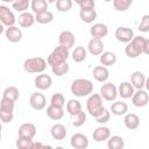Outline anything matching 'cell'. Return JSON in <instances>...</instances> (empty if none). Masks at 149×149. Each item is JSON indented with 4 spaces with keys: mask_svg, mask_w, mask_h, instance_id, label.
<instances>
[{
    "mask_svg": "<svg viewBox=\"0 0 149 149\" xmlns=\"http://www.w3.org/2000/svg\"><path fill=\"white\" fill-rule=\"evenodd\" d=\"M34 85L37 90L40 91H45V90H49L52 85V79L49 74L42 72V73H38L35 79H34Z\"/></svg>",
    "mask_w": 149,
    "mask_h": 149,
    "instance_id": "ba28073f",
    "label": "cell"
},
{
    "mask_svg": "<svg viewBox=\"0 0 149 149\" xmlns=\"http://www.w3.org/2000/svg\"><path fill=\"white\" fill-rule=\"evenodd\" d=\"M15 144L20 149H30L31 148V144H33V139H27V137L17 136Z\"/></svg>",
    "mask_w": 149,
    "mask_h": 149,
    "instance_id": "60d3db41",
    "label": "cell"
},
{
    "mask_svg": "<svg viewBox=\"0 0 149 149\" xmlns=\"http://www.w3.org/2000/svg\"><path fill=\"white\" fill-rule=\"evenodd\" d=\"M72 5H73V0H57L56 1V8L58 12H62V13L69 12L72 8Z\"/></svg>",
    "mask_w": 149,
    "mask_h": 149,
    "instance_id": "ab89813d",
    "label": "cell"
},
{
    "mask_svg": "<svg viewBox=\"0 0 149 149\" xmlns=\"http://www.w3.org/2000/svg\"><path fill=\"white\" fill-rule=\"evenodd\" d=\"M141 33H148L149 31V14H146L141 17V22L137 28Z\"/></svg>",
    "mask_w": 149,
    "mask_h": 149,
    "instance_id": "7bdbcfd3",
    "label": "cell"
},
{
    "mask_svg": "<svg viewBox=\"0 0 149 149\" xmlns=\"http://www.w3.org/2000/svg\"><path fill=\"white\" fill-rule=\"evenodd\" d=\"M48 5H49V2L47 0H31L30 1L31 10L35 14H38V13L48 10Z\"/></svg>",
    "mask_w": 149,
    "mask_h": 149,
    "instance_id": "f546056e",
    "label": "cell"
},
{
    "mask_svg": "<svg viewBox=\"0 0 149 149\" xmlns=\"http://www.w3.org/2000/svg\"><path fill=\"white\" fill-rule=\"evenodd\" d=\"M95 7V1L94 0H85L79 5L80 9H94Z\"/></svg>",
    "mask_w": 149,
    "mask_h": 149,
    "instance_id": "bcb514c9",
    "label": "cell"
},
{
    "mask_svg": "<svg viewBox=\"0 0 149 149\" xmlns=\"http://www.w3.org/2000/svg\"><path fill=\"white\" fill-rule=\"evenodd\" d=\"M48 62L43 57H30L23 62V70L28 73H42L47 69Z\"/></svg>",
    "mask_w": 149,
    "mask_h": 149,
    "instance_id": "3957f363",
    "label": "cell"
},
{
    "mask_svg": "<svg viewBox=\"0 0 149 149\" xmlns=\"http://www.w3.org/2000/svg\"><path fill=\"white\" fill-rule=\"evenodd\" d=\"M36 127L31 122H24L19 127L17 130V136L27 137V139H34L36 135Z\"/></svg>",
    "mask_w": 149,
    "mask_h": 149,
    "instance_id": "5bb4252c",
    "label": "cell"
},
{
    "mask_svg": "<svg viewBox=\"0 0 149 149\" xmlns=\"http://www.w3.org/2000/svg\"><path fill=\"white\" fill-rule=\"evenodd\" d=\"M88 144V137L81 133H76L70 139V146L74 149H86Z\"/></svg>",
    "mask_w": 149,
    "mask_h": 149,
    "instance_id": "8fae6325",
    "label": "cell"
},
{
    "mask_svg": "<svg viewBox=\"0 0 149 149\" xmlns=\"http://www.w3.org/2000/svg\"><path fill=\"white\" fill-rule=\"evenodd\" d=\"M90 35L95 38H104L108 35V27L105 23H94L90 28Z\"/></svg>",
    "mask_w": 149,
    "mask_h": 149,
    "instance_id": "2e32d148",
    "label": "cell"
},
{
    "mask_svg": "<svg viewBox=\"0 0 149 149\" xmlns=\"http://www.w3.org/2000/svg\"><path fill=\"white\" fill-rule=\"evenodd\" d=\"M144 87H146V90L149 92V77H148V78H146V84H144Z\"/></svg>",
    "mask_w": 149,
    "mask_h": 149,
    "instance_id": "681fc988",
    "label": "cell"
},
{
    "mask_svg": "<svg viewBox=\"0 0 149 149\" xmlns=\"http://www.w3.org/2000/svg\"><path fill=\"white\" fill-rule=\"evenodd\" d=\"M5 36L7 38V41H9L10 43H17L22 40V30L21 28L16 27V26H10V27H7L6 30H5Z\"/></svg>",
    "mask_w": 149,
    "mask_h": 149,
    "instance_id": "7c38bea8",
    "label": "cell"
},
{
    "mask_svg": "<svg viewBox=\"0 0 149 149\" xmlns=\"http://www.w3.org/2000/svg\"><path fill=\"white\" fill-rule=\"evenodd\" d=\"M107 147L109 149H122L125 147V140L119 135H113L107 140Z\"/></svg>",
    "mask_w": 149,
    "mask_h": 149,
    "instance_id": "f1b7e54d",
    "label": "cell"
},
{
    "mask_svg": "<svg viewBox=\"0 0 149 149\" xmlns=\"http://www.w3.org/2000/svg\"><path fill=\"white\" fill-rule=\"evenodd\" d=\"M86 122V113L80 111L74 115H71V123L73 127H81Z\"/></svg>",
    "mask_w": 149,
    "mask_h": 149,
    "instance_id": "8d00e7d4",
    "label": "cell"
},
{
    "mask_svg": "<svg viewBox=\"0 0 149 149\" xmlns=\"http://www.w3.org/2000/svg\"><path fill=\"white\" fill-rule=\"evenodd\" d=\"M29 105L35 111H42L47 106V99L43 93L34 92V93H31V95L29 98Z\"/></svg>",
    "mask_w": 149,
    "mask_h": 149,
    "instance_id": "52a82bcc",
    "label": "cell"
},
{
    "mask_svg": "<svg viewBox=\"0 0 149 149\" xmlns=\"http://www.w3.org/2000/svg\"><path fill=\"white\" fill-rule=\"evenodd\" d=\"M98 14L95 9H80L79 10V17L85 23H93L97 19Z\"/></svg>",
    "mask_w": 149,
    "mask_h": 149,
    "instance_id": "484cf974",
    "label": "cell"
},
{
    "mask_svg": "<svg viewBox=\"0 0 149 149\" xmlns=\"http://www.w3.org/2000/svg\"><path fill=\"white\" fill-rule=\"evenodd\" d=\"M109 119H111V111L107 109V108H105V111H104L98 118H95V121H97L98 123H100V125H104V123L108 122Z\"/></svg>",
    "mask_w": 149,
    "mask_h": 149,
    "instance_id": "ee69618b",
    "label": "cell"
},
{
    "mask_svg": "<svg viewBox=\"0 0 149 149\" xmlns=\"http://www.w3.org/2000/svg\"><path fill=\"white\" fill-rule=\"evenodd\" d=\"M125 54H126V56L129 57V58H136V57H139V56L142 54V51L130 41V42L127 43L126 47H125Z\"/></svg>",
    "mask_w": 149,
    "mask_h": 149,
    "instance_id": "d6a6232c",
    "label": "cell"
},
{
    "mask_svg": "<svg viewBox=\"0 0 149 149\" xmlns=\"http://www.w3.org/2000/svg\"><path fill=\"white\" fill-rule=\"evenodd\" d=\"M35 20L40 24H48L54 21V14L50 10H45V12L35 14Z\"/></svg>",
    "mask_w": 149,
    "mask_h": 149,
    "instance_id": "4dcf8cb0",
    "label": "cell"
},
{
    "mask_svg": "<svg viewBox=\"0 0 149 149\" xmlns=\"http://www.w3.org/2000/svg\"><path fill=\"white\" fill-rule=\"evenodd\" d=\"M104 1H106V2H109V1H113V0H104Z\"/></svg>",
    "mask_w": 149,
    "mask_h": 149,
    "instance_id": "db71d44e",
    "label": "cell"
},
{
    "mask_svg": "<svg viewBox=\"0 0 149 149\" xmlns=\"http://www.w3.org/2000/svg\"><path fill=\"white\" fill-rule=\"evenodd\" d=\"M132 102L135 107H144L149 102V94L147 90H136L132 97Z\"/></svg>",
    "mask_w": 149,
    "mask_h": 149,
    "instance_id": "30bf717a",
    "label": "cell"
},
{
    "mask_svg": "<svg viewBox=\"0 0 149 149\" xmlns=\"http://www.w3.org/2000/svg\"><path fill=\"white\" fill-rule=\"evenodd\" d=\"M14 108H15V101L12 99H8L6 97L1 98V102H0V112H5V113H14Z\"/></svg>",
    "mask_w": 149,
    "mask_h": 149,
    "instance_id": "1f68e13d",
    "label": "cell"
},
{
    "mask_svg": "<svg viewBox=\"0 0 149 149\" xmlns=\"http://www.w3.org/2000/svg\"><path fill=\"white\" fill-rule=\"evenodd\" d=\"M87 50L91 55L93 56H100L102 52H104V42L101 38H95V37H92L90 41H88V44H87Z\"/></svg>",
    "mask_w": 149,
    "mask_h": 149,
    "instance_id": "4fadbf2b",
    "label": "cell"
},
{
    "mask_svg": "<svg viewBox=\"0 0 149 149\" xmlns=\"http://www.w3.org/2000/svg\"><path fill=\"white\" fill-rule=\"evenodd\" d=\"M74 42H76L74 35L70 30H63L59 34V36H58V43H59V45L66 47L68 49H71L74 45Z\"/></svg>",
    "mask_w": 149,
    "mask_h": 149,
    "instance_id": "9a60e30c",
    "label": "cell"
},
{
    "mask_svg": "<svg viewBox=\"0 0 149 149\" xmlns=\"http://www.w3.org/2000/svg\"><path fill=\"white\" fill-rule=\"evenodd\" d=\"M134 0H113V7L118 12H126L133 5Z\"/></svg>",
    "mask_w": 149,
    "mask_h": 149,
    "instance_id": "74e56055",
    "label": "cell"
},
{
    "mask_svg": "<svg viewBox=\"0 0 149 149\" xmlns=\"http://www.w3.org/2000/svg\"><path fill=\"white\" fill-rule=\"evenodd\" d=\"M123 123H125L126 128H128L130 130L137 129L140 126V118L135 113H127V114H125Z\"/></svg>",
    "mask_w": 149,
    "mask_h": 149,
    "instance_id": "cb8c5ba5",
    "label": "cell"
},
{
    "mask_svg": "<svg viewBox=\"0 0 149 149\" xmlns=\"http://www.w3.org/2000/svg\"><path fill=\"white\" fill-rule=\"evenodd\" d=\"M69 50H70V49H68L66 47H63V45L56 47V48L50 52V55H49L48 58H47L48 65L55 66V65H58V64H61V63L66 62L68 58H69V56H70Z\"/></svg>",
    "mask_w": 149,
    "mask_h": 149,
    "instance_id": "277c9868",
    "label": "cell"
},
{
    "mask_svg": "<svg viewBox=\"0 0 149 149\" xmlns=\"http://www.w3.org/2000/svg\"><path fill=\"white\" fill-rule=\"evenodd\" d=\"M2 97H6L8 99H12L14 101H16L20 97V92H19V88L16 86H8L3 90L2 92Z\"/></svg>",
    "mask_w": 149,
    "mask_h": 149,
    "instance_id": "d590c367",
    "label": "cell"
},
{
    "mask_svg": "<svg viewBox=\"0 0 149 149\" xmlns=\"http://www.w3.org/2000/svg\"><path fill=\"white\" fill-rule=\"evenodd\" d=\"M50 134L52 136L54 140H57V141H62L66 137V134H68V130H66V127L62 123H55L52 125L51 129H50Z\"/></svg>",
    "mask_w": 149,
    "mask_h": 149,
    "instance_id": "ffe728a7",
    "label": "cell"
},
{
    "mask_svg": "<svg viewBox=\"0 0 149 149\" xmlns=\"http://www.w3.org/2000/svg\"><path fill=\"white\" fill-rule=\"evenodd\" d=\"M47 1H48L49 3H55V2L57 1V0H47Z\"/></svg>",
    "mask_w": 149,
    "mask_h": 149,
    "instance_id": "f5cc1de1",
    "label": "cell"
},
{
    "mask_svg": "<svg viewBox=\"0 0 149 149\" xmlns=\"http://www.w3.org/2000/svg\"><path fill=\"white\" fill-rule=\"evenodd\" d=\"M69 70H70V66H69V64H68L66 62L61 63V64L55 65V66H51L52 73H54L55 76H57V77H63V76H65V74L69 72Z\"/></svg>",
    "mask_w": 149,
    "mask_h": 149,
    "instance_id": "e575fe53",
    "label": "cell"
},
{
    "mask_svg": "<svg viewBox=\"0 0 149 149\" xmlns=\"http://www.w3.org/2000/svg\"><path fill=\"white\" fill-rule=\"evenodd\" d=\"M71 57L73 59V62L76 63H81L86 59L87 57V50L83 47V45H79V47H76L71 54Z\"/></svg>",
    "mask_w": 149,
    "mask_h": 149,
    "instance_id": "4316f807",
    "label": "cell"
},
{
    "mask_svg": "<svg viewBox=\"0 0 149 149\" xmlns=\"http://www.w3.org/2000/svg\"><path fill=\"white\" fill-rule=\"evenodd\" d=\"M70 91L74 97H78V98L88 97L93 92V84L90 79L77 78L72 81V84L70 86Z\"/></svg>",
    "mask_w": 149,
    "mask_h": 149,
    "instance_id": "6da1fadb",
    "label": "cell"
},
{
    "mask_svg": "<svg viewBox=\"0 0 149 149\" xmlns=\"http://www.w3.org/2000/svg\"><path fill=\"white\" fill-rule=\"evenodd\" d=\"M143 54H146V55L149 56V38H146L144 47H143Z\"/></svg>",
    "mask_w": 149,
    "mask_h": 149,
    "instance_id": "7dc6e473",
    "label": "cell"
},
{
    "mask_svg": "<svg viewBox=\"0 0 149 149\" xmlns=\"http://www.w3.org/2000/svg\"><path fill=\"white\" fill-rule=\"evenodd\" d=\"M0 119L2 123H10L14 119V113H5L0 112Z\"/></svg>",
    "mask_w": 149,
    "mask_h": 149,
    "instance_id": "f6af8a7d",
    "label": "cell"
},
{
    "mask_svg": "<svg viewBox=\"0 0 149 149\" xmlns=\"http://www.w3.org/2000/svg\"><path fill=\"white\" fill-rule=\"evenodd\" d=\"M130 83L135 90H141L146 84V76L141 71H134L130 74Z\"/></svg>",
    "mask_w": 149,
    "mask_h": 149,
    "instance_id": "7402d4cb",
    "label": "cell"
},
{
    "mask_svg": "<svg viewBox=\"0 0 149 149\" xmlns=\"http://www.w3.org/2000/svg\"><path fill=\"white\" fill-rule=\"evenodd\" d=\"M1 1H2V2H12V3H13V2H15L16 0H1Z\"/></svg>",
    "mask_w": 149,
    "mask_h": 149,
    "instance_id": "816d5d0a",
    "label": "cell"
},
{
    "mask_svg": "<svg viewBox=\"0 0 149 149\" xmlns=\"http://www.w3.org/2000/svg\"><path fill=\"white\" fill-rule=\"evenodd\" d=\"M80 111H81V104H80L79 100H77V99H70L66 102V112L70 115H74V114H77Z\"/></svg>",
    "mask_w": 149,
    "mask_h": 149,
    "instance_id": "836d02e7",
    "label": "cell"
},
{
    "mask_svg": "<svg viewBox=\"0 0 149 149\" xmlns=\"http://www.w3.org/2000/svg\"><path fill=\"white\" fill-rule=\"evenodd\" d=\"M100 95L106 101H115L118 94V87L112 83H105L100 87Z\"/></svg>",
    "mask_w": 149,
    "mask_h": 149,
    "instance_id": "5b68a950",
    "label": "cell"
},
{
    "mask_svg": "<svg viewBox=\"0 0 149 149\" xmlns=\"http://www.w3.org/2000/svg\"><path fill=\"white\" fill-rule=\"evenodd\" d=\"M134 31L128 27H118L115 29V38L121 43H129L134 38Z\"/></svg>",
    "mask_w": 149,
    "mask_h": 149,
    "instance_id": "9c48e42d",
    "label": "cell"
},
{
    "mask_svg": "<svg viewBox=\"0 0 149 149\" xmlns=\"http://www.w3.org/2000/svg\"><path fill=\"white\" fill-rule=\"evenodd\" d=\"M134 92H135V88L130 81H122L118 87V94L122 99H130Z\"/></svg>",
    "mask_w": 149,
    "mask_h": 149,
    "instance_id": "ac0fdd59",
    "label": "cell"
},
{
    "mask_svg": "<svg viewBox=\"0 0 149 149\" xmlns=\"http://www.w3.org/2000/svg\"><path fill=\"white\" fill-rule=\"evenodd\" d=\"M0 21L3 26L6 27H10V26H14L15 22L17 21V19L15 17L13 10H10L8 7L1 5L0 6Z\"/></svg>",
    "mask_w": 149,
    "mask_h": 149,
    "instance_id": "8992f818",
    "label": "cell"
},
{
    "mask_svg": "<svg viewBox=\"0 0 149 149\" xmlns=\"http://www.w3.org/2000/svg\"><path fill=\"white\" fill-rule=\"evenodd\" d=\"M109 111H111L112 114L118 115V116H121V115L127 114V112H128V105L125 101L118 100V101L112 102V105L109 107Z\"/></svg>",
    "mask_w": 149,
    "mask_h": 149,
    "instance_id": "603a6c76",
    "label": "cell"
},
{
    "mask_svg": "<svg viewBox=\"0 0 149 149\" xmlns=\"http://www.w3.org/2000/svg\"><path fill=\"white\" fill-rule=\"evenodd\" d=\"M86 109L88 114L94 119L105 111V107L102 105V97L100 95V93H92L91 95H88V99L86 101Z\"/></svg>",
    "mask_w": 149,
    "mask_h": 149,
    "instance_id": "7a4b0ae2",
    "label": "cell"
},
{
    "mask_svg": "<svg viewBox=\"0 0 149 149\" xmlns=\"http://www.w3.org/2000/svg\"><path fill=\"white\" fill-rule=\"evenodd\" d=\"M100 63L101 65L104 66H111V65H114L115 62H116V55L112 51H104L101 55H100Z\"/></svg>",
    "mask_w": 149,
    "mask_h": 149,
    "instance_id": "83f0119b",
    "label": "cell"
},
{
    "mask_svg": "<svg viewBox=\"0 0 149 149\" xmlns=\"http://www.w3.org/2000/svg\"><path fill=\"white\" fill-rule=\"evenodd\" d=\"M73 1H74L77 5H80V3H81V2H84L85 0H73Z\"/></svg>",
    "mask_w": 149,
    "mask_h": 149,
    "instance_id": "f907efd6",
    "label": "cell"
},
{
    "mask_svg": "<svg viewBox=\"0 0 149 149\" xmlns=\"http://www.w3.org/2000/svg\"><path fill=\"white\" fill-rule=\"evenodd\" d=\"M50 105L54 106H58V107H63L65 105V98L62 93H54L50 98Z\"/></svg>",
    "mask_w": 149,
    "mask_h": 149,
    "instance_id": "b9f144b4",
    "label": "cell"
},
{
    "mask_svg": "<svg viewBox=\"0 0 149 149\" xmlns=\"http://www.w3.org/2000/svg\"><path fill=\"white\" fill-rule=\"evenodd\" d=\"M12 7L17 13H23V12H27V9L30 7V1L29 0H16L15 2L12 3Z\"/></svg>",
    "mask_w": 149,
    "mask_h": 149,
    "instance_id": "f35d334b",
    "label": "cell"
},
{
    "mask_svg": "<svg viewBox=\"0 0 149 149\" xmlns=\"http://www.w3.org/2000/svg\"><path fill=\"white\" fill-rule=\"evenodd\" d=\"M35 21H36L35 16L29 12L20 13V15L17 17V23H19V26L21 28H30V27H33Z\"/></svg>",
    "mask_w": 149,
    "mask_h": 149,
    "instance_id": "44dd1931",
    "label": "cell"
},
{
    "mask_svg": "<svg viewBox=\"0 0 149 149\" xmlns=\"http://www.w3.org/2000/svg\"><path fill=\"white\" fill-rule=\"evenodd\" d=\"M43 147H44V144H42L40 142H34L33 141V144H31V148L30 149H34V148H43Z\"/></svg>",
    "mask_w": 149,
    "mask_h": 149,
    "instance_id": "c3c4849f",
    "label": "cell"
},
{
    "mask_svg": "<svg viewBox=\"0 0 149 149\" xmlns=\"http://www.w3.org/2000/svg\"><path fill=\"white\" fill-rule=\"evenodd\" d=\"M93 78L99 83H106L109 78V71L107 70V66L104 65H97L93 69Z\"/></svg>",
    "mask_w": 149,
    "mask_h": 149,
    "instance_id": "d6986e66",
    "label": "cell"
},
{
    "mask_svg": "<svg viewBox=\"0 0 149 149\" xmlns=\"http://www.w3.org/2000/svg\"><path fill=\"white\" fill-rule=\"evenodd\" d=\"M47 115L49 119H51L54 121H58L64 116V109H63V107L49 105L47 107Z\"/></svg>",
    "mask_w": 149,
    "mask_h": 149,
    "instance_id": "d4e9b609",
    "label": "cell"
},
{
    "mask_svg": "<svg viewBox=\"0 0 149 149\" xmlns=\"http://www.w3.org/2000/svg\"><path fill=\"white\" fill-rule=\"evenodd\" d=\"M92 137L95 142H104V141H107L109 137H111V129L108 127H105V126H100V127H97L94 130H93V134H92Z\"/></svg>",
    "mask_w": 149,
    "mask_h": 149,
    "instance_id": "e0dca14e",
    "label": "cell"
}]
</instances>
